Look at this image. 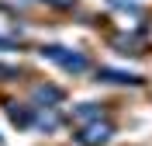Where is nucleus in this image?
<instances>
[{"label":"nucleus","instance_id":"nucleus-5","mask_svg":"<svg viewBox=\"0 0 152 146\" xmlns=\"http://www.w3.org/2000/svg\"><path fill=\"white\" fill-rule=\"evenodd\" d=\"M10 73H14L10 66H0V77H10Z\"/></svg>","mask_w":152,"mask_h":146},{"label":"nucleus","instance_id":"nucleus-2","mask_svg":"<svg viewBox=\"0 0 152 146\" xmlns=\"http://www.w3.org/2000/svg\"><path fill=\"white\" fill-rule=\"evenodd\" d=\"M111 136H114V125L111 122H100V118H90V125L76 132V139H80L83 146H100V143H107Z\"/></svg>","mask_w":152,"mask_h":146},{"label":"nucleus","instance_id":"nucleus-1","mask_svg":"<svg viewBox=\"0 0 152 146\" xmlns=\"http://www.w3.org/2000/svg\"><path fill=\"white\" fill-rule=\"evenodd\" d=\"M42 56L56 59L59 66L69 70V73H83L86 70V56H80V52H73V49H62V45H42Z\"/></svg>","mask_w":152,"mask_h":146},{"label":"nucleus","instance_id":"nucleus-4","mask_svg":"<svg viewBox=\"0 0 152 146\" xmlns=\"http://www.w3.org/2000/svg\"><path fill=\"white\" fill-rule=\"evenodd\" d=\"M7 111H10V122H14V125H18V129H28V125H31V118H28V111H24V108L10 104Z\"/></svg>","mask_w":152,"mask_h":146},{"label":"nucleus","instance_id":"nucleus-3","mask_svg":"<svg viewBox=\"0 0 152 146\" xmlns=\"http://www.w3.org/2000/svg\"><path fill=\"white\" fill-rule=\"evenodd\" d=\"M38 101H42V104H59V101H62V90L59 87H52V84H45V87H38Z\"/></svg>","mask_w":152,"mask_h":146},{"label":"nucleus","instance_id":"nucleus-6","mask_svg":"<svg viewBox=\"0 0 152 146\" xmlns=\"http://www.w3.org/2000/svg\"><path fill=\"white\" fill-rule=\"evenodd\" d=\"M48 4H59V7H66V4H69V0H48Z\"/></svg>","mask_w":152,"mask_h":146}]
</instances>
